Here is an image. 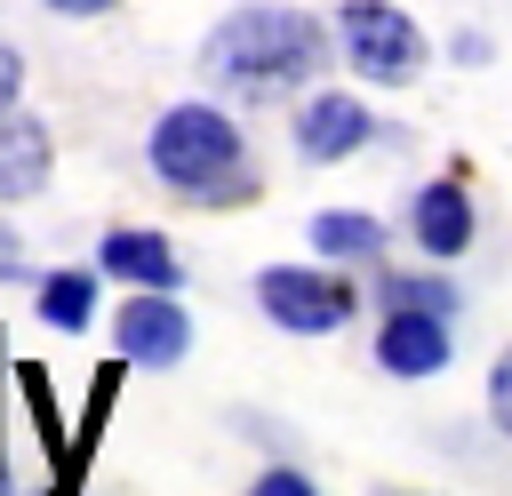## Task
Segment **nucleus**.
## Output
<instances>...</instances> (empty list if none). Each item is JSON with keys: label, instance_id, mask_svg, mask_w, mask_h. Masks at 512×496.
<instances>
[{"label": "nucleus", "instance_id": "nucleus-1", "mask_svg": "<svg viewBox=\"0 0 512 496\" xmlns=\"http://www.w3.org/2000/svg\"><path fill=\"white\" fill-rule=\"evenodd\" d=\"M328 56V32L304 8H232L208 40H200V72L232 96H288L296 80H312Z\"/></svg>", "mask_w": 512, "mask_h": 496}, {"label": "nucleus", "instance_id": "nucleus-2", "mask_svg": "<svg viewBox=\"0 0 512 496\" xmlns=\"http://www.w3.org/2000/svg\"><path fill=\"white\" fill-rule=\"evenodd\" d=\"M152 176L200 208H224V200H248L256 176H248V152H240V128L216 112V104H176L152 120Z\"/></svg>", "mask_w": 512, "mask_h": 496}, {"label": "nucleus", "instance_id": "nucleus-3", "mask_svg": "<svg viewBox=\"0 0 512 496\" xmlns=\"http://www.w3.org/2000/svg\"><path fill=\"white\" fill-rule=\"evenodd\" d=\"M336 40H344L352 72L376 80V88H400V80L424 72V32H416V16L392 8V0H344V8H336Z\"/></svg>", "mask_w": 512, "mask_h": 496}, {"label": "nucleus", "instance_id": "nucleus-4", "mask_svg": "<svg viewBox=\"0 0 512 496\" xmlns=\"http://www.w3.org/2000/svg\"><path fill=\"white\" fill-rule=\"evenodd\" d=\"M256 304L296 336H328V328L352 320V288L336 272H312V264H264L256 272Z\"/></svg>", "mask_w": 512, "mask_h": 496}, {"label": "nucleus", "instance_id": "nucleus-5", "mask_svg": "<svg viewBox=\"0 0 512 496\" xmlns=\"http://www.w3.org/2000/svg\"><path fill=\"white\" fill-rule=\"evenodd\" d=\"M184 344H192V320L168 304V288H136V296L120 304V360H136V368H176Z\"/></svg>", "mask_w": 512, "mask_h": 496}, {"label": "nucleus", "instance_id": "nucleus-6", "mask_svg": "<svg viewBox=\"0 0 512 496\" xmlns=\"http://www.w3.org/2000/svg\"><path fill=\"white\" fill-rule=\"evenodd\" d=\"M448 320L440 312H384V336H376V360L392 376H440L448 368Z\"/></svg>", "mask_w": 512, "mask_h": 496}, {"label": "nucleus", "instance_id": "nucleus-7", "mask_svg": "<svg viewBox=\"0 0 512 496\" xmlns=\"http://www.w3.org/2000/svg\"><path fill=\"white\" fill-rule=\"evenodd\" d=\"M296 144H304V160H352L368 144V104L360 96H312L296 112Z\"/></svg>", "mask_w": 512, "mask_h": 496}, {"label": "nucleus", "instance_id": "nucleus-8", "mask_svg": "<svg viewBox=\"0 0 512 496\" xmlns=\"http://www.w3.org/2000/svg\"><path fill=\"white\" fill-rule=\"evenodd\" d=\"M48 160H56L48 128L32 112H0V200H32L48 184Z\"/></svg>", "mask_w": 512, "mask_h": 496}, {"label": "nucleus", "instance_id": "nucleus-9", "mask_svg": "<svg viewBox=\"0 0 512 496\" xmlns=\"http://www.w3.org/2000/svg\"><path fill=\"white\" fill-rule=\"evenodd\" d=\"M416 248L440 256V264H456L472 248V192L464 184H424L416 192Z\"/></svg>", "mask_w": 512, "mask_h": 496}, {"label": "nucleus", "instance_id": "nucleus-10", "mask_svg": "<svg viewBox=\"0 0 512 496\" xmlns=\"http://www.w3.org/2000/svg\"><path fill=\"white\" fill-rule=\"evenodd\" d=\"M96 264H104L112 280H128V288H176V280H184V272H176V248H168L160 232H136V224L104 232Z\"/></svg>", "mask_w": 512, "mask_h": 496}, {"label": "nucleus", "instance_id": "nucleus-11", "mask_svg": "<svg viewBox=\"0 0 512 496\" xmlns=\"http://www.w3.org/2000/svg\"><path fill=\"white\" fill-rule=\"evenodd\" d=\"M312 248L336 264V256H376L384 248V224L376 216H352V208H328V216H312Z\"/></svg>", "mask_w": 512, "mask_h": 496}, {"label": "nucleus", "instance_id": "nucleus-12", "mask_svg": "<svg viewBox=\"0 0 512 496\" xmlns=\"http://www.w3.org/2000/svg\"><path fill=\"white\" fill-rule=\"evenodd\" d=\"M40 320L64 328V336H80V328L96 320V272H56V280L40 288Z\"/></svg>", "mask_w": 512, "mask_h": 496}, {"label": "nucleus", "instance_id": "nucleus-13", "mask_svg": "<svg viewBox=\"0 0 512 496\" xmlns=\"http://www.w3.org/2000/svg\"><path fill=\"white\" fill-rule=\"evenodd\" d=\"M384 312H440V320H456V288L424 280V272H384Z\"/></svg>", "mask_w": 512, "mask_h": 496}, {"label": "nucleus", "instance_id": "nucleus-14", "mask_svg": "<svg viewBox=\"0 0 512 496\" xmlns=\"http://www.w3.org/2000/svg\"><path fill=\"white\" fill-rule=\"evenodd\" d=\"M488 424L496 432H512V352L496 360V376H488Z\"/></svg>", "mask_w": 512, "mask_h": 496}, {"label": "nucleus", "instance_id": "nucleus-15", "mask_svg": "<svg viewBox=\"0 0 512 496\" xmlns=\"http://www.w3.org/2000/svg\"><path fill=\"white\" fill-rule=\"evenodd\" d=\"M248 496H312V480H304V472H288V464H280V472H264V480H256V488H248Z\"/></svg>", "mask_w": 512, "mask_h": 496}, {"label": "nucleus", "instance_id": "nucleus-16", "mask_svg": "<svg viewBox=\"0 0 512 496\" xmlns=\"http://www.w3.org/2000/svg\"><path fill=\"white\" fill-rule=\"evenodd\" d=\"M16 80H24V56L0 48V112H16Z\"/></svg>", "mask_w": 512, "mask_h": 496}, {"label": "nucleus", "instance_id": "nucleus-17", "mask_svg": "<svg viewBox=\"0 0 512 496\" xmlns=\"http://www.w3.org/2000/svg\"><path fill=\"white\" fill-rule=\"evenodd\" d=\"M48 8H56V16H112L120 0H48Z\"/></svg>", "mask_w": 512, "mask_h": 496}, {"label": "nucleus", "instance_id": "nucleus-18", "mask_svg": "<svg viewBox=\"0 0 512 496\" xmlns=\"http://www.w3.org/2000/svg\"><path fill=\"white\" fill-rule=\"evenodd\" d=\"M16 264H24V240H16V232H8V216H0V280H8Z\"/></svg>", "mask_w": 512, "mask_h": 496}, {"label": "nucleus", "instance_id": "nucleus-19", "mask_svg": "<svg viewBox=\"0 0 512 496\" xmlns=\"http://www.w3.org/2000/svg\"><path fill=\"white\" fill-rule=\"evenodd\" d=\"M0 496H8V488H0Z\"/></svg>", "mask_w": 512, "mask_h": 496}]
</instances>
